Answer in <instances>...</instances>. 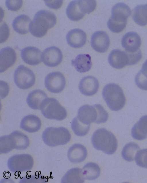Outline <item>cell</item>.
<instances>
[{
  "label": "cell",
  "instance_id": "6da1fadb",
  "mask_svg": "<svg viewBox=\"0 0 147 183\" xmlns=\"http://www.w3.org/2000/svg\"><path fill=\"white\" fill-rule=\"evenodd\" d=\"M77 117L80 122L85 124L90 125L92 122L100 124L107 121L109 114L100 104L93 106L86 104L79 108Z\"/></svg>",
  "mask_w": 147,
  "mask_h": 183
},
{
  "label": "cell",
  "instance_id": "7a4b0ae2",
  "mask_svg": "<svg viewBox=\"0 0 147 183\" xmlns=\"http://www.w3.org/2000/svg\"><path fill=\"white\" fill-rule=\"evenodd\" d=\"M92 143L95 148L108 155L114 153L118 146L117 141L114 134L104 128L99 129L94 132L92 137Z\"/></svg>",
  "mask_w": 147,
  "mask_h": 183
},
{
  "label": "cell",
  "instance_id": "3957f363",
  "mask_svg": "<svg viewBox=\"0 0 147 183\" xmlns=\"http://www.w3.org/2000/svg\"><path fill=\"white\" fill-rule=\"evenodd\" d=\"M29 144L30 140L27 136L19 131H14L9 135L0 137V153L6 154L14 149L24 150Z\"/></svg>",
  "mask_w": 147,
  "mask_h": 183
},
{
  "label": "cell",
  "instance_id": "277c9868",
  "mask_svg": "<svg viewBox=\"0 0 147 183\" xmlns=\"http://www.w3.org/2000/svg\"><path fill=\"white\" fill-rule=\"evenodd\" d=\"M102 96L110 109L114 111L122 109L126 103V98L122 88L118 85L109 83L104 87Z\"/></svg>",
  "mask_w": 147,
  "mask_h": 183
},
{
  "label": "cell",
  "instance_id": "5b68a950",
  "mask_svg": "<svg viewBox=\"0 0 147 183\" xmlns=\"http://www.w3.org/2000/svg\"><path fill=\"white\" fill-rule=\"evenodd\" d=\"M42 138L46 145L55 147L67 144L70 141L71 135L69 131L64 127H50L43 131Z\"/></svg>",
  "mask_w": 147,
  "mask_h": 183
},
{
  "label": "cell",
  "instance_id": "8992f818",
  "mask_svg": "<svg viewBox=\"0 0 147 183\" xmlns=\"http://www.w3.org/2000/svg\"><path fill=\"white\" fill-rule=\"evenodd\" d=\"M40 110L43 116L50 119L61 121L65 119L67 115L65 109L54 98H47L45 99Z\"/></svg>",
  "mask_w": 147,
  "mask_h": 183
},
{
  "label": "cell",
  "instance_id": "52a82bcc",
  "mask_svg": "<svg viewBox=\"0 0 147 183\" xmlns=\"http://www.w3.org/2000/svg\"><path fill=\"white\" fill-rule=\"evenodd\" d=\"M131 13L130 8L126 4L118 3L112 7L111 16L108 22L115 28H125Z\"/></svg>",
  "mask_w": 147,
  "mask_h": 183
},
{
  "label": "cell",
  "instance_id": "ba28073f",
  "mask_svg": "<svg viewBox=\"0 0 147 183\" xmlns=\"http://www.w3.org/2000/svg\"><path fill=\"white\" fill-rule=\"evenodd\" d=\"M14 81L20 88L26 89L33 86L35 81V77L33 71L23 65H20L15 70Z\"/></svg>",
  "mask_w": 147,
  "mask_h": 183
},
{
  "label": "cell",
  "instance_id": "9c48e42d",
  "mask_svg": "<svg viewBox=\"0 0 147 183\" xmlns=\"http://www.w3.org/2000/svg\"><path fill=\"white\" fill-rule=\"evenodd\" d=\"M33 165L32 157L27 154L14 155L9 158L7 162L8 168L13 172L29 171Z\"/></svg>",
  "mask_w": 147,
  "mask_h": 183
},
{
  "label": "cell",
  "instance_id": "30bf717a",
  "mask_svg": "<svg viewBox=\"0 0 147 183\" xmlns=\"http://www.w3.org/2000/svg\"><path fill=\"white\" fill-rule=\"evenodd\" d=\"M32 22L40 29L47 32L49 29L52 28L55 25L57 18L52 12L47 10H41L36 13Z\"/></svg>",
  "mask_w": 147,
  "mask_h": 183
},
{
  "label": "cell",
  "instance_id": "8fae6325",
  "mask_svg": "<svg viewBox=\"0 0 147 183\" xmlns=\"http://www.w3.org/2000/svg\"><path fill=\"white\" fill-rule=\"evenodd\" d=\"M66 81L64 75L59 72H51L45 77V84L46 88L52 93H57L65 88Z\"/></svg>",
  "mask_w": 147,
  "mask_h": 183
},
{
  "label": "cell",
  "instance_id": "7c38bea8",
  "mask_svg": "<svg viewBox=\"0 0 147 183\" xmlns=\"http://www.w3.org/2000/svg\"><path fill=\"white\" fill-rule=\"evenodd\" d=\"M108 60L110 65L117 69H121L127 65H131L129 53L119 49L112 51Z\"/></svg>",
  "mask_w": 147,
  "mask_h": 183
},
{
  "label": "cell",
  "instance_id": "4fadbf2b",
  "mask_svg": "<svg viewBox=\"0 0 147 183\" xmlns=\"http://www.w3.org/2000/svg\"><path fill=\"white\" fill-rule=\"evenodd\" d=\"M42 60L46 66L55 67L61 62L63 55L61 51L55 46H51L45 49L42 55Z\"/></svg>",
  "mask_w": 147,
  "mask_h": 183
},
{
  "label": "cell",
  "instance_id": "5bb4252c",
  "mask_svg": "<svg viewBox=\"0 0 147 183\" xmlns=\"http://www.w3.org/2000/svg\"><path fill=\"white\" fill-rule=\"evenodd\" d=\"M110 43L109 36L104 31H96L92 36L91 40V46L98 52L103 53L106 52L109 48Z\"/></svg>",
  "mask_w": 147,
  "mask_h": 183
},
{
  "label": "cell",
  "instance_id": "9a60e30c",
  "mask_svg": "<svg viewBox=\"0 0 147 183\" xmlns=\"http://www.w3.org/2000/svg\"><path fill=\"white\" fill-rule=\"evenodd\" d=\"M122 47L129 53H135L139 49L141 44L140 36L136 33L130 32L126 33L121 40Z\"/></svg>",
  "mask_w": 147,
  "mask_h": 183
},
{
  "label": "cell",
  "instance_id": "2e32d148",
  "mask_svg": "<svg viewBox=\"0 0 147 183\" xmlns=\"http://www.w3.org/2000/svg\"><path fill=\"white\" fill-rule=\"evenodd\" d=\"M99 83L95 77L91 76L83 77L80 81L79 88L83 95L90 96L96 94L99 89Z\"/></svg>",
  "mask_w": 147,
  "mask_h": 183
},
{
  "label": "cell",
  "instance_id": "e0dca14e",
  "mask_svg": "<svg viewBox=\"0 0 147 183\" xmlns=\"http://www.w3.org/2000/svg\"><path fill=\"white\" fill-rule=\"evenodd\" d=\"M23 61L30 65H36L40 63L42 60V53L38 48L28 46L22 49L21 52Z\"/></svg>",
  "mask_w": 147,
  "mask_h": 183
},
{
  "label": "cell",
  "instance_id": "ac0fdd59",
  "mask_svg": "<svg viewBox=\"0 0 147 183\" xmlns=\"http://www.w3.org/2000/svg\"><path fill=\"white\" fill-rule=\"evenodd\" d=\"M0 72H3L12 66L16 60L15 51L10 47L2 48L0 52Z\"/></svg>",
  "mask_w": 147,
  "mask_h": 183
},
{
  "label": "cell",
  "instance_id": "d6986e66",
  "mask_svg": "<svg viewBox=\"0 0 147 183\" xmlns=\"http://www.w3.org/2000/svg\"><path fill=\"white\" fill-rule=\"evenodd\" d=\"M66 40L71 47L75 48L82 47L86 43V35L84 31L78 28L69 31L66 35Z\"/></svg>",
  "mask_w": 147,
  "mask_h": 183
},
{
  "label": "cell",
  "instance_id": "ffe728a7",
  "mask_svg": "<svg viewBox=\"0 0 147 183\" xmlns=\"http://www.w3.org/2000/svg\"><path fill=\"white\" fill-rule=\"evenodd\" d=\"M87 156L86 148L79 144H74L69 149L67 157L69 161L73 163H78L84 161Z\"/></svg>",
  "mask_w": 147,
  "mask_h": 183
},
{
  "label": "cell",
  "instance_id": "44dd1931",
  "mask_svg": "<svg viewBox=\"0 0 147 183\" xmlns=\"http://www.w3.org/2000/svg\"><path fill=\"white\" fill-rule=\"evenodd\" d=\"M47 98V94L44 92L40 89H35L29 93L26 100L31 108L40 110L44 101Z\"/></svg>",
  "mask_w": 147,
  "mask_h": 183
},
{
  "label": "cell",
  "instance_id": "7402d4cb",
  "mask_svg": "<svg viewBox=\"0 0 147 183\" xmlns=\"http://www.w3.org/2000/svg\"><path fill=\"white\" fill-rule=\"evenodd\" d=\"M41 122L40 119L34 115H28L25 116L22 120L20 127L29 133L37 131L40 128Z\"/></svg>",
  "mask_w": 147,
  "mask_h": 183
},
{
  "label": "cell",
  "instance_id": "603a6c76",
  "mask_svg": "<svg viewBox=\"0 0 147 183\" xmlns=\"http://www.w3.org/2000/svg\"><path fill=\"white\" fill-rule=\"evenodd\" d=\"M131 134L133 138L138 140L147 138V115L141 117L133 126Z\"/></svg>",
  "mask_w": 147,
  "mask_h": 183
},
{
  "label": "cell",
  "instance_id": "cb8c5ba5",
  "mask_svg": "<svg viewBox=\"0 0 147 183\" xmlns=\"http://www.w3.org/2000/svg\"><path fill=\"white\" fill-rule=\"evenodd\" d=\"M71 62L77 71L80 73L88 71L92 66L91 57L88 54L78 55Z\"/></svg>",
  "mask_w": 147,
  "mask_h": 183
},
{
  "label": "cell",
  "instance_id": "d4e9b609",
  "mask_svg": "<svg viewBox=\"0 0 147 183\" xmlns=\"http://www.w3.org/2000/svg\"><path fill=\"white\" fill-rule=\"evenodd\" d=\"M31 20L27 15L22 14L17 16L13 20L12 26L14 30L20 34L28 33Z\"/></svg>",
  "mask_w": 147,
  "mask_h": 183
},
{
  "label": "cell",
  "instance_id": "484cf974",
  "mask_svg": "<svg viewBox=\"0 0 147 183\" xmlns=\"http://www.w3.org/2000/svg\"><path fill=\"white\" fill-rule=\"evenodd\" d=\"M85 179L82 174V169L76 167L71 169L65 174L61 180V182L82 183Z\"/></svg>",
  "mask_w": 147,
  "mask_h": 183
},
{
  "label": "cell",
  "instance_id": "4316f807",
  "mask_svg": "<svg viewBox=\"0 0 147 183\" xmlns=\"http://www.w3.org/2000/svg\"><path fill=\"white\" fill-rule=\"evenodd\" d=\"M132 18L135 22L138 25L145 26L147 24V4L138 5L132 11Z\"/></svg>",
  "mask_w": 147,
  "mask_h": 183
},
{
  "label": "cell",
  "instance_id": "83f0119b",
  "mask_svg": "<svg viewBox=\"0 0 147 183\" xmlns=\"http://www.w3.org/2000/svg\"><path fill=\"white\" fill-rule=\"evenodd\" d=\"M99 166L96 163L89 162L86 164L82 169L83 176L85 179L93 180L97 178L100 174Z\"/></svg>",
  "mask_w": 147,
  "mask_h": 183
},
{
  "label": "cell",
  "instance_id": "f1b7e54d",
  "mask_svg": "<svg viewBox=\"0 0 147 183\" xmlns=\"http://www.w3.org/2000/svg\"><path fill=\"white\" fill-rule=\"evenodd\" d=\"M66 14L68 18L73 21L80 20L85 14L80 9L78 0H73L69 3L66 8Z\"/></svg>",
  "mask_w": 147,
  "mask_h": 183
},
{
  "label": "cell",
  "instance_id": "f546056e",
  "mask_svg": "<svg viewBox=\"0 0 147 183\" xmlns=\"http://www.w3.org/2000/svg\"><path fill=\"white\" fill-rule=\"evenodd\" d=\"M140 149L137 144L131 142L126 144L123 148L121 155L123 158L128 161H133Z\"/></svg>",
  "mask_w": 147,
  "mask_h": 183
},
{
  "label": "cell",
  "instance_id": "4dcf8cb0",
  "mask_svg": "<svg viewBox=\"0 0 147 183\" xmlns=\"http://www.w3.org/2000/svg\"><path fill=\"white\" fill-rule=\"evenodd\" d=\"M71 126L72 130L76 135L83 136L88 133L90 125L82 123L78 120L76 117L73 119Z\"/></svg>",
  "mask_w": 147,
  "mask_h": 183
},
{
  "label": "cell",
  "instance_id": "1f68e13d",
  "mask_svg": "<svg viewBox=\"0 0 147 183\" xmlns=\"http://www.w3.org/2000/svg\"><path fill=\"white\" fill-rule=\"evenodd\" d=\"M78 3L81 10L85 14H89L92 12L96 5L95 0H78Z\"/></svg>",
  "mask_w": 147,
  "mask_h": 183
},
{
  "label": "cell",
  "instance_id": "d6a6232c",
  "mask_svg": "<svg viewBox=\"0 0 147 183\" xmlns=\"http://www.w3.org/2000/svg\"><path fill=\"white\" fill-rule=\"evenodd\" d=\"M135 159L137 165L147 168V149L139 150L136 155Z\"/></svg>",
  "mask_w": 147,
  "mask_h": 183
},
{
  "label": "cell",
  "instance_id": "836d02e7",
  "mask_svg": "<svg viewBox=\"0 0 147 183\" xmlns=\"http://www.w3.org/2000/svg\"><path fill=\"white\" fill-rule=\"evenodd\" d=\"M135 81L136 84L140 89L147 90V77L142 75L141 70L136 75Z\"/></svg>",
  "mask_w": 147,
  "mask_h": 183
},
{
  "label": "cell",
  "instance_id": "e575fe53",
  "mask_svg": "<svg viewBox=\"0 0 147 183\" xmlns=\"http://www.w3.org/2000/svg\"><path fill=\"white\" fill-rule=\"evenodd\" d=\"M5 5L7 8L11 11H16L19 10L22 7V0H6Z\"/></svg>",
  "mask_w": 147,
  "mask_h": 183
},
{
  "label": "cell",
  "instance_id": "d590c367",
  "mask_svg": "<svg viewBox=\"0 0 147 183\" xmlns=\"http://www.w3.org/2000/svg\"><path fill=\"white\" fill-rule=\"evenodd\" d=\"M0 43H3L8 39L9 34V30L7 24L4 22L1 23Z\"/></svg>",
  "mask_w": 147,
  "mask_h": 183
},
{
  "label": "cell",
  "instance_id": "8d00e7d4",
  "mask_svg": "<svg viewBox=\"0 0 147 183\" xmlns=\"http://www.w3.org/2000/svg\"><path fill=\"white\" fill-rule=\"evenodd\" d=\"M45 4L50 8L54 9L59 8L62 5L63 0H44Z\"/></svg>",
  "mask_w": 147,
  "mask_h": 183
},
{
  "label": "cell",
  "instance_id": "74e56055",
  "mask_svg": "<svg viewBox=\"0 0 147 183\" xmlns=\"http://www.w3.org/2000/svg\"><path fill=\"white\" fill-rule=\"evenodd\" d=\"M140 70L142 75L147 77V60L143 64L142 69Z\"/></svg>",
  "mask_w": 147,
  "mask_h": 183
}]
</instances>
